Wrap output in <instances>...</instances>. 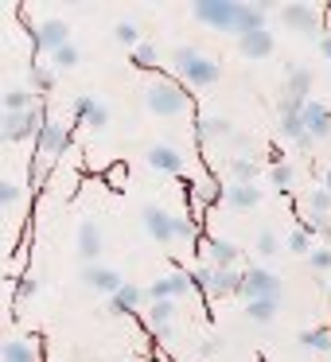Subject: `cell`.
<instances>
[{"instance_id":"1","label":"cell","mask_w":331,"mask_h":362,"mask_svg":"<svg viewBox=\"0 0 331 362\" xmlns=\"http://www.w3.org/2000/svg\"><path fill=\"white\" fill-rule=\"evenodd\" d=\"M172 63H175V71H180V78L187 82V86H195V90H207V86H214V82L222 78V66L214 63V59H207L203 51H195V47H175Z\"/></svg>"},{"instance_id":"2","label":"cell","mask_w":331,"mask_h":362,"mask_svg":"<svg viewBox=\"0 0 331 362\" xmlns=\"http://www.w3.org/2000/svg\"><path fill=\"white\" fill-rule=\"evenodd\" d=\"M144 105H149V113H156V117H180V113L187 110V90L172 78H156L144 90Z\"/></svg>"},{"instance_id":"3","label":"cell","mask_w":331,"mask_h":362,"mask_svg":"<svg viewBox=\"0 0 331 362\" xmlns=\"http://www.w3.org/2000/svg\"><path fill=\"white\" fill-rule=\"evenodd\" d=\"M238 4H242V0H195V4H191V12H195L199 24L219 28V32H234Z\"/></svg>"},{"instance_id":"4","label":"cell","mask_w":331,"mask_h":362,"mask_svg":"<svg viewBox=\"0 0 331 362\" xmlns=\"http://www.w3.org/2000/svg\"><path fill=\"white\" fill-rule=\"evenodd\" d=\"M281 276L277 273H269V269H245V281H242V292H238V296L245 300V304H250V300H281Z\"/></svg>"},{"instance_id":"5","label":"cell","mask_w":331,"mask_h":362,"mask_svg":"<svg viewBox=\"0 0 331 362\" xmlns=\"http://www.w3.org/2000/svg\"><path fill=\"white\" fill-rule=\"evenodd\" d=\"M43 125H47V121L40 117V110L4 113V121H0V133H4V141H8V144H20V141H28V136H40Z\"/></svg>"},{"instance_id":"6","label":"cell","mask_w":331,"mask_h":362,"mask_svg":"<svg viewBox=\"0 0 331 362\" xmlns=\"http://www.w3.org/2000/svg\"><path fill=\"white\" fill-rule=\"evenodd\" d=\"M141 218H144V230H149L152 242H160V245L180 242V238H175V214H168L160 203H149V206H144Z\"/></svg>"},{"instance_id":"7","label":"cell","mask_w":331,"mask_h":362,"mask_svg":"<svg viewBox=\"0 0 331 362\" xmlns=\"http://www.w3.org/2000/svg\"><path fill=\"white\" fill-rule=\"evenodd\" d=\"M144 292H149V304H160V300H180V296H187V292H191V276L183 273V269H175V273H168V276H156Z\"/></svg>"},{"instance_id":"8","label":"cell","mask_w":331,"mask_h":362,"mask_svg":"<svg viewBox=\"0 0 331 362\" xmlns=\"http://www.w3.org/2000/svg\"><path fill=\"white\" fill-rule=\"evenodd\" d=\"M82 281H86V288H94L98 296H117L121 292V273L113 265H102V261H98V265H86L82 269Z\"/></svg>"},{"instance_id":"9","label":"cell","mask_w":331,"mask_h":362,"mask_svg":"<svg viewBox=\"0 0 331 362\" xmlns=\"http://www.w3.org/2000/svg\"><path fill=\"white\" fill-rule=\"evenodd\" d=\"M35 148H40L43 156H63V152L71 148V129H66L63 121H47V125L40 129V136H35Z\"/></svg>"},{"instance_id":"10","label":"cell","mask_w":331,"mask_h":362,"mask_svg":"<svg viewBox=\"0 0 331 362\" xmlns=\"http://www.w3.org/2000/svg\"><path fill=\"white\" fill-rule=\"evenodd\" d=\"M144 304H149V292H144L141 284H121L117 296H110L105 312L110 315H133V312H141Z\"/></svg>"},{"instance_id":"11","label":"cell","mask_w":331,"mask_h":362,"mask_svg":"<svg viewBox=\"0 0 331 362\" xmlns=\"http://www.w3.org/2000/svg\"><path fill=\"white\" fill-rule=\"evenodd\" d=\"M105 250V238H102V226H98L94 218H86L79 226V257L86 261V265H98V257H102Z\"/></svg>"},{"instance_id":"12","label":"cell","mask_w":331,"mask_h":362,"mask_svg":"<svg viewBox=\"0 0 331 362\" xmlns=\"http://www.w3.org/2000/svg\"><path fill=\"white\" fill-rule=\"evenodd\" d=\"M35 43H40V51L55 55V51H63L66 43H71V28H66L63 20H43V24L35 28Z\"/></svg>"},{"instance_id":"13","label":"cell","mask_w":331,"mask_h":362,"mask_svg":"<svg viewBox=\"0 0 331 362\" xmlns=\"http://www.w3.org/2000/svg\"><path fill=\"white\" fill-rule=\"evenodd\" d=\"M74 117H79L86 129H94V133H102V129L110 125V110H105L98 98H90V94L74 98Z\"/></svg>"},{"instance_id":"14","label":"cell","mask_w":331,"mask_h":362,"mask_svg":"<svg viewBox=\"0 0 331 362\" xmlns=\"http://www.w3.org/2000/svg\"><path fill=\"white\" fill-rule=\"evenodd\" d=\"M149 168L152 172H164V175H180L183 172V156H180V148L175 144H152L149 148Z\"/></svg>"},{"instance_id":"15","label":"cell","mask_w":331,"mask_h":362,"mask_svg":"<svg viewBox=\"0 0 331 362\" xmlns=\"http://www.w3.org/2000/svg\"><path fill=\"white\" fill-rule=\"evenodd\" d=\"M281 24L289 28V32H315V28H320V16H315L312 4H284Z\"/></svg>"},{"instance_id":"16","label":"cell","mask_w":331,"mask_h":362,"mask_svg":"<svg viewBox=\"0 0 331 362\" xmlns=\"http://www.w3.org/2000/svg\"><path fill=\"white\" fill-rule=\"evenodd\" d=\"M304 129H308V136H312V141L331 136V105L308 102V105H304Z\"/></svg>"},{"instance_id":"17","label":"cell","mask_w":331,"mask_h":362,"mask_svg":"<svg viewBox=\"0 0 331 362\" xmlns=\"http://www.w3.org/2000/svg\"><path fill=\"white\" fill-rule=\"evenodd\" d=\"M203 257H207V265H214V269H238V245L234 242H222V238H211V242L203 245Z\"/></svg>"},{"instance_id":"18","label":"cell","mask_w":331,"mask_h":362,"mask_svg":"<svg viewBox=\"0 0 331 362\" xmlns=\"http://www.w3.org/2000/svg\"><path fill=\"white\" fill-rule=\"evenodd\" d=\"M265 20L269 12L261 4H238V20H234V35H253V32H265Z\"/></svg>"},{"instance_id":"19","label":"cell","mask_w":331,"mask_h":362,"mask_svg":"<svg viewBox=\"0 0 331 362\" xmlns=\"http://www.w3.org/2000/svg\"><path fill=\"white\" fill-rule=\"evenodd\" d=\"M245 281V269H214V284H211V300L222 296H238Z\"/></svg>"},{"instance_id":"20","label":"cell","mask_w":331,"mask_h":362,"mask_svg":"<svg viewBox=\"0 0 331 362\" xmlns=\"http://www.w3.org/2000/svg\"><path fill=\"white\" fill-rule=\"evenodd\" d=\"M257 203H261L257 183H226V206H234V211H253Z\"/></svg>"},{"instance_id":"21","label":"cell","mask_w":331,"mask_h":362,"mask_svg":"<svg viewBox=\"0 0 331 362\" xmlns=\"http://www.w3.org/2000/svg\"><path fill=\"white\" fill-rule=\"evenodd\" d=\"M172 312H175V300H160V304H149V327L156 339H172Z\"/></svg>"},{"instance_id":"22","label":"cell","mask_w":331,"mask_h":362,"mask_svg":"<svg viewBox=\"0 0 331 362\" xmlns=\"http://www.w3.org/2000/svg\"><path fill=\"white\" fill-rule=\"evenodd\" d=\"M230 133H234V125H230L226 117H219V113H207V117L195 121L199 141H230Z\"/></svg>"},{"instance_id":"23","label":"cell","mask_w":331,"mask_h":362,"mask_svg":"<svg viewBox=\"0 0 331 362\" xmlns=\"http://www.w3.org/2000/svg\"><path fill=\"white\" fill-rule=\"evenodd\" d=\"M284 94L289 98H300V102H312V71L308 66H289V74H284Z\"/></svg>"},{"instance_id":"24","label":"cell","mask_w":331,"mask_h":362,"mask_svg":"<svg viewBox=\"0 0 331 362\" xmlns=\"http://www.w3.org/2000/svg\"><path fill=\"white\" fill-rule=\"evenodd\" d=\"M238 51H242L245 59H269V55H273V35H269V32L242 35V40H238Z\"/></svg>"},{"instance_id":"25","label":"cell","mask_w":331,"mask_h":362,"mask_svg":"<svg viewBox=\"0 0 331 362\" xmlns=\"http://www.w3.org/2000/svg\"><path fill=\"white\" fill-rule=\"evenodd\" d=\"M261 180V164L250 156H238L230 160V183H257Z\"/></svg>"},{"instance_id":"26","label":"cell","mask_w":331,"mask_h":362,"mask_svg":"<svg viewBox=\"0 0 331 362\" xmlns=\"http://www.w3.org/2000/svg\"><path fill=\"white\" fill-rule=\"evenodd\" d=\"M4 362H40V351H35L32 339H8L4 343Z\"/></svg>"},{"instance_id":"27","label":"cell","mask_w":331,"mask_h":362,"mask_svg":"<svg viewBox=\"0 0 331 362\" xmlns=\"http://www.w3.org/2000/svg\"><path fill=\"white\" fill-rule=\"evenodd\" d=\"M40 98L35 90H4V113H28V110H40Z\"/></svg>"},{"instance_id":"28","label":"cell","mask_w":331,"mask_h":362,"mask_svg":"<svg viewBox=\"0 0 331 362\" xmlns=\"http://www.w3.org/2000/svg\"><path fill=\"white\" fill-rule=\"evenodd\" d=\"M304 211L312 214V218H331V191H327V187H315V191H308V199H304Z\"/></svg>"},{"instance_id":"29","label":"cell","mask_w":331,"mask_h":362,"mask_svg":"<svg viewBox=\"0 0 331 362\" xmlns=\"http://www.w3.org/2000/svg\"><path fill=\"white\" fill-rule=\"evenodd\" d=\"M277 308H281V300H250V304H245V315H250L253 323H273Z\"/></svg>"},{"instance_id":"30","label":"cell","mask_w":331,"mask_h":362,"mask_svg":"<svg viewBox=\"0 0 331 362\" xmlns=\"http://www.w3.org/2000/svg\"><path fill=\"white\" fill-rule=\"evenodd\" d=\"M113 40H117L121 47H129V51L144 43V40H141V28H137L133 20H117V28H113Z\"/></svg>"},{"instance_id":"31","label":"cell","mask_w":331,"mask_h":362,"mask_svg":"<svg viewBox=\"0 0 331 362\" xmlns=\"http://www.w3.org/2000/svg\"><path fill=\"white\" fill-rule=\"evenodd\" d=\"M20 199H24V187H20V183H12L8 175H4V180H0V206H4V214L16 211Z\"/></svg>"},{"instance_id":"32","label":"cell","mask_w":331,"mask_h":362,"mask_svg":"<svg viewBox=\"0 0 331 362\" xmlns=\"http://www.w3.org/2000/svg\"><path fill=\"white\" fill-rule=\"evenodd\" d=\"M300 343H304L308 351H331V331H323V327H308L304 335H300Z\"/></svg>"},{"instance_id":"33","label":"cell","mask_w":331,"mask_h":362,"mask_svg":"<svg viewBox=\"0 0 331 362\" xmlns=\"http://www.w3.org/2000/svg\"><path fill=\"white\" fill-rule=\"evenodd\" d=\"M284 245H289V253H300V257H308V253L315 250L312 234H308L304 226H300V230H292V234H289V242H284Z\"/></svg>"},{"instance_id":"34","label":"cell","mask_w":331,"mask_h":362,"mask_svg":"<svg viewBox=\"0 0 331 362\" xmlns=\"http://www.w3.org/2000/svg\"><path fill=\"white\" fill-rule=\"evenodd\" d=\"M187 276H191V288H195V292H207V296H211V284H214V265H195Z\"/></svg>"},{"instance_id":"35","label":"cell","mask_w":331,"mask_h":362,"mask_svg":"<svg viewBox=\"0 0 331 362\" xmlns=\"http://www.w3.org/2000/svg\"><path fill=\"white\" fill-rule=\"evenodd\" d=\"M28 82H32L35 94H51V86H55V71H51V66H35V71L28 74Z\"/></svg>"},{"instance_id":"36","label":"cell","mask_w":331,"mask_h":362,"mask_svg":"<svg viewBox=\"0 0 331 362\" xmlns=\"http://www.w3.org/2000/svg\"><path fill=\"white\" fill-rule=\"evenodd\" d=\"M292 175H296V168L289 164V160H277L273 168H269V180H273V187H292Z\"/></svg>"},{"instance_id":"37","label":"cell","mask_w":331,"mask_h":362,"mask_svg":"<svg viewBox=\"0 0 331 362\" xmlns=\"http://www.w3.org/2000/svg\"><path fill=\"white\" fill-rule=\"evenodd\" d=\"M156 59H160L156 43H149V40H144L141 47H133V66H141V71H149V66H156Z\"/></svg>"},{"instance_id":"38","label":"cell","mask_w":331,"mask_h":362,"mask_svg":"<svg viewBox=\"0 0 331 362\" xmlns=\"http://www.w3.org/2000/svg\"><path fill=\"white\" fill-rule=\"evenodd\" d=\"M79 47H74V43H66L63 51H55V55H51V63H55V71H74V66H79Z\"/></svg>"},{"instance_id":"39","label":"cell","mask_w":331,"mask_h":362,"mask_svg":"<svg viewBox=\"0 0 331 362\" xmlns=\"http://www.w3.org/2000/svg\"><path fill=\"white\" fill-rule=\"evenodd\" d=\"M304 261L315 269V273H331V245H315V250L308 253Z\"/></svg>"},{"instance_id":"40","label":"cell","mask_w":331,"mask_h":362,"mask_svg":"<svg viewBox=\"0 0 331 362\" xmlns=\"http://www.w3.org/2000/svg\"><path fill=\"white\" fill-rule=\"evenodd\" d=\"M175 238H180V242H195L199 238V226L187 218V214H175Z\"/></svg>"},{"instance_id":"41","label":"cell","mask_w":331,"mask_h":362,"mask_svg":"<svg viewBox=\"0 0 331 362\" xmlns=\"http://www.w3.org/2000/svg\"><path fill=\"white\" fill-rule=\"evenodd\" d=\"M277 250H281L277 234H273V230H261V234H257V253H261V257H273Z\"/></svg>"},{"instance_id":"42","label":"cell","mask_w":331,"mask_h":362,"mask_svg":"<svg viewBox=\"0 0 331 362\" xmlns=\"http://www.w3.org/2000/svg\"><path fill=\"white\" fill-rule=\"evenodd\" d=\"M199 199H203V203H219V199H226V187H222V183H203V187H199Z\"/></svg>"},{"instance_id":"43","label":"cell","mask_w":331,"mask_h":362,"mask_svg":"<svg viewBox=\"0 0 331 362\" xmlns=\"http://www.w3.org/2000/svg\"><path fill=\"white\" fill-rule=\"evenodd\" d=\"M35 292H40V281H35V276H20V281H16V296L20 300L35 296Z\"/></svg>"},{"instance_id":"44","label":"cell","mask_w":331,"mask_h":362,"mask_svg":"<svg viewBox=\"0 0 331 362\" xmlns=\"http://www.w3.org/2000/svg\"><path fill=\"white\" fill-rule=\"evenodd\" d=\"M304 230H308V234H323V238H331V218H312V214H308Z\"/></svg>"},{"instance_id":"45","label":"cell","mask_w":331,"mask_h":362,"mask_svg":"<svg viewBox=\"0 0 331 362\" xmlns=\"http://www.w3.org/2000/svg\"><path fill=\"white\" fill-rule=\"evenodd\" d=\"M105 183H110V187H125V164H113L110 172H105Z\"/></svg>"},{"instance_id":"46","label":"cell","mask_w":331,"mask_h":362,"mask_svg":"<svg viewBox=\"0 0 331 362\" xmlns=\"http://www.w3.org/2000/svg\"><path fill=\"white\" fill-rule=\"evenodd\" d=\"M320 55L331 63V32H327V35H320Z\"/></svg>"},{"instance_id":"47","label":"cell","mask_w":331,"mask_h":362,"mask_svg":"<svg viewBox=\"0 0 331 362\" xmlns=\"http://www.w3.org/2000/svg\"><path fill=\"white\" fill-rule=\"evenodd\" d=\"M323 187L331 191V168H327V172H323Z\"/></svg>"}]
</instances>
